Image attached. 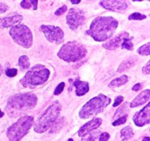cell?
<instances>
[{
    "label": "cell",
    "mask_w": 150,
    "mask_h": 141,
    "mask_svg": "<svg viewBox=\"0 0 150 141\" xmlns=\"http://www.w3.org/2000/svg\"><path fill=\"white\" fill-rule=\"evenodd\" d=\"M68 141H74V140H73L72 139H69V140H68Z\"/></svg>",
    "instance_id": "b9f144b4"
},
{
    "label": "cell",
    "mask_w": 150,
    "mask_h": 141,
    "mask_svg": "<svg viewBox=\"0 0 150 141\" xmlns=\"http://www.w3.org/2000/svg\"><path fill=\"white\" fill-rule=\"evenodd\" d=\"M143 141H150L149 137H145V138L143 139Z\"/></svg>",
    "instance_id": "f35d334b"
},
{
    "label": "cell",
    "mask_w": 150,
    "mask_h": 141,
    "mask_svg": "<svg viewBox=\"0 0 150 141\" xmlns=\"http://www.w3.org/2000/svg\"><path fill=\"white\" fill-rule=\"evenodd\" d=\"M2 72H3V67H2V65L0 64V76H1V74H2Z\"/></svg>",
    "instance_id": "ab89813d"
},
{
    "label": "cell",
    "mask_w": 150,
    "mask_h": 141,
    "mask_svg": "<svg viewBox=\"0 0 150 141\" xmlns=\"http://www.w3.org/2000/svg\"><path fill=\"white\" fill-rule=\"evenodd\" d=\"M138 53L142 56H149L150 54V43L148 42L145 45L142 46L140 49H138Z\"/></svg>",
    "instance_id": "cb8c5ba5"
},
{
    "label": "cell",
    "mask_w": 150,
    "mask_h": 141,
    "mask_svg": "<svg viewBox=\"0 0 150 141\" xmlns=\"http://www.w3.org/2000/svg\"><path fill=\"white\" fill-rule=\"evenodd\" d=\"M40 30L44 34L46 38L50 42H54V43L58 44L63 41L64 33L58 26H51V25H42L40 27Z\"/></svg>",
    "instance_id": "9c48e42d"
},
{
    "label": "cell",
    "mask_w": 150,
    "mask_h": 141,
    "mask_svg": "<svg viewBox=\"0 0 150 141\" xmlns=\"http://www.w3.org/2000/svg\"><path fill=\"white\" fill-rule=\"evenodd\" d=\"M81 1L80 0H71V3L73 4H79Z\"/></svg>",
    "instance_id": "74e56055"
},
{
    "label": "cell",
    "mask_w": 150,
    "mask_h": 141,
    "mask_svg": "<svg viewBox=\"0 0 150 141\" xmlns=\"http://www.w3.org/2000/svg\"><path fill=\"white\" fill-rule=\"evenodd\" d=\"M99 4L104 8L112 11L121 12V11H125L127 9V4L125 1H120V0L119 1H113V0L106 1L105 0V1H101Z\"/></svg>",
    "instance_id": "7c38bea8"
},
{
    "label": "cell",
    "mask_w": 150,
    "mask_h": 141,
    "mask_svg": "<svg viewBox=\"0 0 150 141\" xmlns=\"http://www.w3.org/2000/svg\"><path fill=\"white\" fill-rule=\"evenodd\" d=\"M127 116H123L121 117H119L117 120H115L112 123V125L113 126H118V125H124L127 122Z\"/></svg>",
    "instance_id": "484cf974"
},
{
    "label": "cell",
    "mask_w": 150,
    "mask_h": 141,
    "mask_svg": "<svg viewBox=\"0 0 150 141\" xmlns=\"http://www.w3.org/2000/svg\"><path fill=\"white\" fill-rule=\"evenodd\" d=\"M8 10V5L3 2H0V13H4Z\"/></svg>",
    "instance_id": "d6a6232c"
},
{
    "label": "cell",
    "mask_w": 150,
    "mask_h": 141,
    "mask_svg": "<svg viewBox=\"0 0 150 141\" xmlns=\"http://www.w3.org/2000/svg\"><path fill=\"white\" fill-rule=\"evenodd\" d=\"M109 139H110V134L107 132H103L100 134L99 141H107Z\"/></svg>",
    "instance_id": "f546056e"
},
{
    "label": "cell",
    "mask_w": 150,
    "mask_h": 141,
    "mask_svg": "<svg viewBox=\"0 0 150 141\" xmlns=\"http://www.w3.org/2000/svg\"><path fill=\"white\" fill-rule=\"evenodd\" d=\"M50 72L42 64H36L29 70L20 79V84L24 87L34 88L44 84L49 78Z\"/></svg>",
    "instance_id": "277c9868"
},
{
    "label": "cell",
    "mask_w": 150,
    "mask_h": 141,
    "mask_svg": "<svg viewBox=\"0 0 150 141\" xmlns=\"http://www.w3.org/2000/svg\"><path fill=\"white\" fill-rule=\"evenodd\" d=\"M101 124H102L101 118H98V117L94 118L80 128V130L78 131V135L81 137H83V136L92 132L94 130L98 129L101 125Z\"/></svg>",
    "instance_id": "4fadbf2b"
},
{
    "label": "cell",
    "mask_w": 150,
    "mask_h": 141,
    "mask_svg": "<svg viewBox=\"0 0 150 141\" xmlns=\"http://www.w3.org/2000/svg\"><path fill=\"white\" fill-rule=\"evenodd\" d=\"M147 18L146 15L144 14H142V13H139V12H134V13H132L128 19H132V20H142V19H145Z\"/></svg>",
    "instance_id": "d4e9b609"
},
{
    "label": "cell",
    "mask_w": 150,
    "mask_h": 141,
    "mask_svg": "<svg viewBox=\"0 0 150 141\" xmlns=\"http://www.w3.org/2000/svg\"><path fill=\"white\" fill-rule=\"evenodd\" d=\"M110 103L111 99L100 94L98 96L91 99L89 102H87V103L83 105V107L79 112V116L81 118L83 119L89 118L102 112Z\"/></svg>",
    "instance_id": "8992f818"
},
{
    "label": "cell",
    "mask_w": 150,
    "mask_h": 141,
    "mask_svg": "<svg viewBox=\"0 0 150 141\" xmlns=\"http://www.w3.org/2000/svg\"><path fill=\"white\" fill-rule=\"evenodd\" d=\"M118 25V21L112 17H98L91 22L86 34L97 42H105L112 36Z\"/></svg>",
    "instance_id": "6da1fadb"
},
{
    "label": "cell",
    "mask_w": 150,
    "mask_h": 141,
    "mask_svg": "<svg viewBox=\"0 0 150 141\" xmlns=\"http://www.w3.org/2000/svg\"><path fill=\"white\" fill-rule=\"evenodd\" d=\"M123 100H124L123 96H118V97L115 99V102H114V103H113V107H118V106L123 102Z\"/></svg>",
    "instance_id": "1f68e13d"
},
{
    "label": "cell",
    "mask_w": 150,
    "mask_h": 141,
    "mask_svg": "<svg viewBox=\"0 0 150 141\" xmlns=\"http://www.w3.org/2000/svg\"><path fill=\"white\" fill-rule=\"evenodd\" d=\"M120 134H121V138L123 139V140L126 141L133 137L134 132H133V129L130 126H127V127L123 128L120 131Z\"/></svg>",
    "instance_id": "ffe728a7"
},
{
    "label": "cell",
    "mask_w": 150,
    "mask_h": 141,
    "mask_svg": "<svg viewBox=\"0 0 150 141\" xmlns=\"http://www.w3.org/2000/svg\"><path fill=\"white\" fill-rule=\"evenodd\" d=\"M132 40H133V37H130V36L127 37L123 41V42H122L120 47L122 49H128V50H133L134 49V44L132 42Z\"/></svg>",
    "instance_id": "7402d4cb"
},
{
    "label": "cell",
    "mask_w": 150,
    "mask_h": 141,
    "mask_svg": "<svg viewBox=\"0 0 150 141\" xmlns=\"http://www.w3.org/2000/svg\"><path fill=\"white\" fill-rule=\"evenodd\" d=\"M87 54V49L84 45L82 43L73 41V42H69L62 46L60 49L57 56L66 61V62H76L83 57H85Z\"/></svg>",
    "instance_id": "5b68a950"
},
{
    "label": "cell",
    "mask_w": 150,
    "mask_h": 141,
    "mask_svg": "<svg viewBox=\"0 0 150 141\" xmlns=\"http://www.w3.org/2000/svg\"><path fill=\"white\" fill-rule=\"evenodd\" d=\"M23 19V17L21 15H13L10 17H5L3 19H0V27H10L18 25L19 22H21Z\"/></svg>",
    "instance_id": "9a60e30c"
},
{
    "label": "cell",
    "mask_w": 150,
    "mask_h": 141,
    "mask_svg": "<svg viewBox=\"0 0 150 141\" xmlns=\"http://www.w3.org/2000/svg\"><path fill=\"white\" fill-rule=\"evenodd\" d=\"M33 117L31 116H24L13 124L6 132L7 138L10 141H19L25 137L29 130L33 125Z\"/></svg>",
    "instance_id": "52a82bcc"
},
{
    "label": "cell",
    "mask_w": 150,
    "mask_h": 141,
    "mask_svg": "<svg viewBox=\"0 0 150 141\" xmlns=\"http://www.w3.org/2000/svg\"><path fill=\"white\" fill-rule=\"evenodd\" d=\"M4 117V113L1 111V110H0V117Z\"/></svg>",
    "instance_id": "60d3db41"
},
{
    "label": "cell",
    "mask_w": 150,
    "mask_h": 141,
    "mask_svg": "<svg viewBox=\"0 0 150 141\" xmlns=\"http://www.w3.org/2000/svg\"><path fill=\"white\" fill-rule=\"evenodd\" d=\"M134 124L139 126H144L150 123V103H148L146 107H144L141 111L136 113L134 116Z\"/></svg>",
    "instance_id": "8fae6325"
},
{
    "label": "cell",
    "mask_w": 150,
    "mask_h": 141,
    "mask_svg": "<svg viewBox=\"0 0 150 141\" xmlns=\"http://www.w3.org/2000/svg\"><path fill=\"white\" fill-rule=\"evenodd\" d=\"M141 88H142V85H141V84H136V85L134 86L133 90H134V91H138V90H140Z\"/></svg>",
    "instance_id": "8d00e7d4"
},
{
    "label": "cell",
    "mask_w": 150,
    "mask_h": 141,
    "mask_svg": "<svg viewBox=\"0 0 150 141\" xmlns=\"http://www.w3.org/2000/svg\"><path fill=\"white\" fill-rule=\"evenodd\" d=\"M20 5H21L22 8L29 9V8H31V5H32V4H31L30 1H22L21 4H20Z\"/></svg>",
    "instance_id": "836d02e7"
},
{
    "label": "cell",
    "mask_w": 150,
    "mask_h": 141,
    "mask_svg": "<svg viewBox=\"0 0 150 141\" xmlns=\"http://www.w3.org/2000/svg\"><path fill=\"white\" fill-rule=\"evenodd\" d=\"M127 103H126L124 106H122L120 110H117V112H116V114L114 115V118H115V117H118V116L120 115V113H121V114H122V113H124V112H125V110H127ZM121 114H120V115H121Z\"/></svg>",
    "instance_id": "4dcf8cb0"
},
{
    "label": "cell",
    "mask_w": 150,
    "mask_h": 141,
    "mask_svg": "<svg viewBox=\"0 0 150 141\" xmlns=\"http://www.w3.org/2000/svg\"><path fill=\"white\" fill-rule=\"evenodd\" d=\"M37 101V96L32 93L17 94L10 97L8 100L5 111L8 113L9 117H16L30 110H33L36 106Z\"/></svg>",
    "instance_id": "7a4b0ae2"
},
{
    "label": "cell",
    "mask_w": 150,
    "mask_h": 141,
    "mask_svg": "<svg viewBox=\"0 0 150 141\" xmlns=\"http://www.w3.org/2000/svg\"><path fill=\"white\" fill-rule=\"evenodd\" d=\"M67 9H68L67 5H62V6L61 8H59L58 10H56V11H55L54 14H55V15H57V16L62 15V14H63L64 12H66Z\"/></svg>",
    "instance_id": "f1b7e54d"
},
{
    "label": "cell",
    "mask_w": 150,
    "mask_h": 141,
    "mask_svg": "<svg viewBox=\"0 0 150 141\" xmlns=\"http://www.w3.org/2000/svg\"><path fill=\"white\" fill-rule=\"evenodd\" d=\"M142 72L145 74H150V62H148V64H146V66L143 67Z\"/></svg>",
    "instance_id": "e575fe53"
},
{
    "label": "cell",
    "mask_w": 150,
    "mask_h": 141,
    "mask_svg": "<svg viewBox=\"0 0 150 141\" xmlns=\"http://www.w3.org/2000/svg\"><path fill=\"white\" fill-rule=\"evenodd\" d=\"M149 99L150 90L149 89L144 90L143 92H142L139 95H137V96L133 100V102H132L131 104H130V107H131V108H135V107L143 105V104H145L146 102H148L149 101Z\"/></svg>",
    "instance_id": "2e32d148"
},
{
    "label": "cell",
    "mask_w": 150,
    "mask_h": 141,
    "mask_svg": "<svg viewBox=\"0 0 150 141\" xmlns=\"http://www.w3.org/2000/svg\"><path fill=\"white\" fill-rule=\"evenodd\" d=\"M61 110V103L57 101L53 102L38 118V121L34 125V132L38 133L47 132L59 117Z\"/></svg>",
    "instance_id": "3957f363"
},
{
    "label": "cell",
    "mask_w": 150,
    "mask_h": 141,
    "mask_svg": "<svg viewBox=\"0 0 150 141\" xmlns=\"http://www.w3.org/2000/svg\"><path fill=\"white\" fill-rule=\"evenodd\" d=\"M128 81V77L126 75H123L118 79H113L112 81H111V83L109 84V87L111 88H115V87H119L122 85H125L127 82Z\"/></svg>",
    "instance_id": "ac0fdd59"
},
{
    "label": "cell",
    "mask_w": 150,
    "mask_h": 141,
    "mask_svg": "<svg viewBox=\"0 0 150 141\" xmlns=\"http://www.w3.org/2000/svg\"><path fill=\"white\" fill-rule=\"evenodd\" d=\"M74 86L76 87V93L77 96H83L86 93L89 92L90 87L89 84L85 81H81L79 79H76L74 82Z\"/></svg>",
    "instance_id": "e0dca14e"
},
{
    "label": "cell",
    "mask_w": 150,
    "mask_h": 141,
    "mask_svg": "<svg viewBox=\"0 0 150 141\" xmlns=\"http://www.w3.org/2000/svg\"><path fill=\"white\" fill-rule=\"evenodd\" d=\"M17 73H18V71L16 69H8V70L5 71V74L8 77H11V78L15 77L17 75Z\"/></svg>",
    "instance_id": "83f0119b"
},
{
    "label": "cell",
    "mask_w": 150,
    "mask_h": 141,
    "mask_svg": "<svg viewBox=\"0 0 150 141\" xmlns=\"http://www.w3.org/2000/svg\"><path fill=\"white\" fill-rule=\"evenodd\" d=\"M84 19L85 17H84L83 11L77 8H71L69 11L68 15L66 17L69 26L73 30L76 29L78 26L83 25Z\"/></svg>",
    "instance_id": "30bf717a"
},
{
    "label": "cell",
    "mask_w": 150,
    "mask_h": 141,
    "mask_svg": "<svg viewBox=\"0 0 150 141\" xmlns=\"http://www.w3.org/2000/svg\"><path fill=\"white\" fill-rule=\"evenodd\" d=\"M130 36L129 34L127 32H122L121 34H120L119 35L115 36L114 38H112V40H110L109 42H107L106 43H104L103 44V47L109 49V50H113V49H116L117 48L120 47L123 41L127 38Z\"/></svg>",
    "instance_id": "5bb4252c"
},
{
    "label": "cell",
    "mask_w": 150,
    "mask_h": 141,
    "mask_svg": "<svg viewBox=\"0 0 150 141\" xmlns=\"http://www.w3.org/2000/svg\"><path fill=\"white\" fill-rule=\"evenodd\" d=\"M64 87H65V84H64L63 82L60 83V84L56 87V88H55V90H54V95H58V94H62V91H63V89H64Z\"/></svg>",
    "instance_id": "4316f807"
},
{
    "label": "cell",
    "mask_w": 150,
    "mask_h": 141,
    "mask_svg": "<svg viewBox=\"0 0 150 141\" xmlns=\"http://www.w3.org/2000/svg\"><path fill=\"white\" fill-rule=\"evenodd\" d=\"M9 34L13 41L23 48L28 49L33 44V34L25 25H16L12 26Z\"/></svg>",
    "instance_id": "ba28073f"
},
{
    "label": "cell",
    "mask_w": 150,
    "mask_h": 141,
    "mask_svg": "<svg viewBox=\"0 0 150 141\" xmlns=\"http://www.w3.org/2000/svg\"><path fill=\"white\" fill-rule=\"evenodd\" d=\"M134 63H135L134 59H127V60L124 61V62L120 65V67H119V69H118V72H124V71L129 70L131 67H133V66L134 65Z\"/></svg>",
    "instance_id": "d6986e66"
},
{
    "label": "cell",
    "mask_w": 150,
    "mask_h": 141,
    "mask_svg": "<svg viewBox=\"0 0 150 141\" xmlns=\"http://www.w3.org/2000/svg\"><path fill=\"white\" fill-rule=\"evenodd\" d=\"M18 66L20 67L21 70H26L30 67V61L27 56L24 55L21 56L18 59Z\"/></svg>",
    "instance_id": "44dd1931"
},
{
    "label": "cell",
    "mask_w": 150,
    "mask_h": 141,
    "mask_svg": "<svg viewBox=\"0 0 150 141\" xmlns=\"http://www.w3.org/2000/svg\"><path fill=\"white\" fill-rule=\"evenodd\" d=\"M98 134H101L100 132H91L85 136L83 137L81 141H96L97 138L98 137Z\"/></svg>",
    "instance_id": "603a6c76"
},
{
    "label": "cell",
    "mask_w": 150,
    "mask_h": 141,
    "mask_svg": "<svg viewBox=\"0 0 150 141\" xmlns=\"http://www.w3.org/2000/svg\"><path fill=\"white\" fill-rule=\"evenodd\" d=\"M31 4H33V10H37V5H38V1L36 0H33V1H30Z\"/></svg>",
    "instance_id": "d590c367"
}]
</instances>
